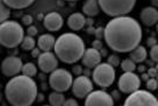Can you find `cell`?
I'll use <instances>...</instances> for the list:
<instances>
[{
	"mask_svg": "<svg viewBox=\"0 0 158 106\" xmlns=\"http://www.w3.org/2000/svg\"><path fill=\"white\" fill-rule=\"evenodd\" d=\"M142 27L136 19L128 15L112 18L105 27L104 39L112 50L130 53L142 41Z\"/></svg>",
	"mask_w": 158,
	"mask_h": 106,
	"instance_id": "6da1fadb",
	"label": "cell"
},
{
	"mask_svg": "<svg viewBox=\"0 0 158 106\" xmlns=\"http://www.w3.org/2000/svg\"><path fill=\"white\" fill-rule=\"evenodd\" d=\"M37 85L33 77L16 75L6 83L5 98L13 106H29L37 99Z\"/></svg>",
	"mask_w": 158,
	"mask_h": 106,
	"instance_id": "7a4b0ae2",
	"label": "cell"
},
{
	"mask_svg": "<svg viewBox=\"0 0 158 106\" xmlns=\"http://www.w3.org/2000/svg\"><path fill=\"white\" fill-rule=\"evenodd\" d=\"M85 50V42L74 33H64L56 39L55 54L59 61L66 64H74L81 60Z\"/></svg>",
	"mask_w": 158,
	"mask_h": 106,
	"instance_id": "3957f363",
	"label": "cell"
},
{
	"mask_svg": "<svg viewBox=\"0 0 158 106\" xmlns=\"http://www.w3.org/2000/svg\"><path fill=\"white\" fill-rule=\"evenodd\" d=\"M25 37L23 27L18 21L6 20L0 25V43L2 47L12 49L21 45Z\"/></svg>",
	"mask_w": 158,
	"mask_h": 106,
	"instance_id": "277c9868",
	"label": "cell"
},
{
	"mask_svg": "<svg viewBox=\"0 0 158 106\" xmlns=\"http://www.w3.org/2000/svg\"><path fill=\"white\" fill-rule=\"evenodd\" d=\"M100 8L105 14L115 18L127 15L134 10L136 0H98Z\"/></svg>",
	"mask_w": 158,
	"mask_h": 106,
	"instance_id": "5b68a950",
	"label": "cell"
},
{
	"mask_svg": "<svg viewBox=\"0 0 158 106\" xmlns=\"http://www.w3.org/2000/svg\"><path fill=\"white\" fill-rule=\"evenodd\" d=\"M115 68L110 66L108 62L99 63L92 71V79L93 83L100 87H108L115 81Z\"/></svg>",
	"mask_w": 158,
	"mask_h": 106,
	"instance_id": "8992f818",
	"label": "cell"
},
{
	"mask_svg": "<svg viewBox=\"0 0 158 106\" xmlns=\"http://www.w3.org/2000/svg\"><path fill=\"white\" fill-rule=\"evenodd\" d=\"M73 83L72 74L66 69H56L50 74L49 85L54 91L66 92Z\"/></svg>",
	"mask_w": 158,
	"mask_h": 106,
	"instance_id": "52a82bcc",
	"label": "cell"
},
{
	"mask_svg": "<svg viewBox=\"0 0 158 106\" xmlns=\"http://www.w3.org/2000/svg\"><path fill=\"white\" fill-rule=\"evenodd\" d=\"M124 105H149V106H157L158 98L153 96L152 92L149 90H138L134 91L130 93L127 99L124 100Z\"/></svg>",
	"mask_w": 158,
	"mask_h": 106,
	"instance_id": "ba28073f",
	"label": "cell"
},
{
	"mask_svg": "<svg viewBox=\"0 0 158 106\" xmlns=\"http://www.w3.org/2000/svg\"><path fill=\"white\" fill-rule=\"evenodd\" d=\"M118 87L122 93L130 95L134 91L138 90L141 87V78L139 76L135 74V71L124 72L120 76L118 81Z\"/></svg>",
	"mask_w": 158,
	"mask_h": 106,
	"instance_id": "9c48e42d",
	"label": "cell"
},
{
	"mask_svg": "<svg viewBox=\"0 0 158 106\" xmlns=\"http://www.w3.org/2000/svg\"><path fill=\"white\" fill-rule=\"evenodd\" d=\"M72 93L79 99H84L93 91V82L87 76H77L71 86Z\"/></svg>",
	"mask_w": 158,
	"mask_h": 106,
	"instance_id": "30bf717a",
	"label": "cell"
},
{
	"mask_svg": "<svg viewBox=\"0 0 158 106\" xmlns=\"http://www.w3.org/2000/svg\"><path fill=\"white\" fill-rule=\"evenodd\" d=\"M39 69L44 74H51L58 66V57L51 51H42L37 57Z\"/></svg>",
	"mask_w": 158,
	"mask_h": 106,
	"instance_id": "8fae6325",
	"label": "cell"
},
{
	"mask_svg": "<svg viewBox=\"0 0 158 106\" xmlns=\"http://www.w3.org/2000/svg\"><path fill=\"white\" fill-rule=\"evenodd\" d=\"M22 66H23V63L20 57L8 56L1 63V71H2L4 76L12 78L14 76L19 75L22 71Z\"/></svg>",
	"mask_w": 158,
	"mask_h": 106,
	"instance_id": "7c38bea8",
	"label": "cell"
},
{
	"mask_svg": "<svg viewBox=\"0 0 158 106\" xmlns=\"http://www.w3.org/2000/svg\"><path fill=\"white\" fill-rule=\"evenodd\" d=\"M114 104V99L112 95L102 90L92 91L89 96L85 98V105H105L112 106Z\"/></svg>",
	"mask_w": 158,
	"mask_h": 106,
	"instance_id": "4fadbf2b",
	"label": "cell"
},
{
	"mask_svg": "<svg viewBox=\"0 0 158 106\" xmlns=\"http://www.w3.org/2000/svg\"><path fill=\"white\" fill-rule=\"evenodd\" d=\"M64 25L63 16L57 12H50L43 18V26L49 32H57Z\"/></svg>",
	"mask_w": 158,
	"mask_h": 106,
	"instance_id": "5bb4252c",
	"label": "cell"
},
{
	"mask_svg": "<svg viewBox=\"0 0 158 106\" xmlns=\"http://www.w3.org/2000/svg\"><path fill=\"white\" fill-rule=\"evenodd\" d=\"M101 56L102 55L99 51V49L91 47L85 50L84 55H83V58H81L83 66L89 69H94L99 63H101Z\"/></svg>",
	"mask_w": 158,
	"mask_h": 106,
	"instance_id": "9a60e30c",
	"label": "cell"
},
{
	"mask_svg": "<svg viewBox=\"0 0 158 106\" xmlns=\"http://www.w3.org/2000/svg\"><path fill=\"white\" fill-rule=\"evenodd\" d=\"M141 22L147 27H152L158 22V10L153 6L144 7L141 11Z\"/></svg>",
	"mask_w": 158,
	"mask_h": 106,
	"instance_id": "2e32d148",
	"label": "cell"
},
{
	"mask_svg": "<svg viewBox=\"0 0 158 106\" xmlns=\"http://www.w3.org/2000/svg\"><path fill=\"white\" fill-rule=\"evenodd\" d=\"M86 22H87V19L83 13H73V14L70 15L68 18V21H66L68 27L73 32L83 29L86 26Z\"/></svg>",
	"mask_w": 158,
	"mask_h": 106,
	"instance_id": "e0dca14e",
	"label": "cell"
},
{
	"mask_svg": "<svg viewBox=\"0 0 158 106\" xmlns=\"http://www.w3.org/2000/svg\"><path fill=\"white\" fill-rule=\"evenodd\" d=\"M55 43H56V39L52 34H42L37 40V47L42 51H51L55 48Z\"/></svg>",
	"mask_w": 158,
	"mask_h": 106,
	"instance_id": "ac0fdd59",
	"label": "cell"
},
{
	"mask_svg": "<svg viewBox=\"0 0 158 106\" xmlns=\"http://www.w3.org/2000/svg\"><path fill=\"white\" fill-rule=\"evenodd\" d=\"M100 5L98 0H86L83 5V13L89 18H94L100 13Z\"/></svg>",
	"mask_w": 158,
	"mask_h": 106,
	"instance_id": "d6986e66",
	"label": "cell"
},
{
	"mask_svg": "<svg viewBox=\"0 0 158 106\" xmlns=\"http://www.w3.org/2000/svg\"><path fill=\"white\" fill-rule=\"evenodd\" d=\"M148 57V51L145 49V47L138 45L134 50L130 51V58L136 63V64H141Z\"/></svg>",
	"mask_w": 158,
	"mask_h": 106,
	"instance_id": "ffe728a7",
	"label": "cell"
},
{
	"mask_svg": "<svg viewBox=\"0 0 158 106\" xmlns=\"http://www.w3.org/2000/svg\"><path fill=\"white\" fill-rule=\"evenodd\" d=\"M12 10H23L29 7L35 0H1Z\"/></svg>",
	"mask_w": 158,
	"mask_h": 106,
	"instance_id": "44dd1931",
	"label": "cell"
},
{
	"mask_svg": "<svg viewBox=\"0 0 158 106\" xmlns=\"http://www.w3.org/2000/svg\"><path fill=\"white\" fill-rule=\"evenodd\" d=\"M65 97L63 95V92L59 91H54L49 95V104L52 106H60L64 105Z\"/></svg>",
	"mask_w": 158,
	"mask_h": 106,
	"instance_id": "7402d4cb",
	"label": "cell"
},
{
	"mask_svg": "<svg viewBox=\"0 0 158 106\" xmlns=\"http://www.w3.org/2000/svg\"><path fill=\"white\" fill-rule=\"evenodd\" d=\"M21 48L26 51H31L34 48H36V41H35L34 36L26 35L21 42Z\"/></svg>",
	"mask_w": 158,
	"mask_h": 106,
	"instance_id": "603a6c76",
	"label": "cell"
},
{
	"mask_svg": "<svg viewBox=\"0 0 158 106\" xmlns=\"http://www.w3.org/2000/svg\"><path fill=\"white\" fill-rule=\"evenodd\" d=\"M21 72L26 76L35 77L36 74H37V66H35L34 63L28 62V63H25V64H23V66H22V71H21Z\"/></svg>",
	"mask_w": 158,
	"mask_h": 106,
	"instance_id": "cb8c5ba5",
	"label": "cell"
},
{
	"mask_svg": "<svg viewBox=\"0 0 158 106\" xmlns=\"http://www.w3.org/2000/svg\"><path fill=\"white\" fill-rule=\"evenodd\" d=\"M121 69L124 72H129V71H135L137 69V66H136V63L129 57V58H126L121 62Z\"/></svg>",
	"mask_w": 158,
	"mask_h": 106,
	"instance_id": "d4e9b609",
	"label": "cell"
},
{
	"mask_svg": "<svg viewBox=\"0 0 158 106\" xmlns=\"http://www.w3.org/2000/svg\"><path fill=\"white\" fill-rule=\"evenodd\" d=\"M10 7L4 4L2 1H1V4H0V21L1 22H4L6 20H10Z\"/></svg>",
	"mask_w": 158,
	"mask_h": 106,
	"instance_id": "484cf974",
	"label": "cell"
},
{
	"mask_svg": "<svg viewBox=\"0 0 158 106\" xmlns=\"http://www.w3.org/2000/svg\"><path fill=\"white\" fill-rule=\"evenodd\" d=\"M147 89L149 91H155L158 89V81L156 77H150L147 81Z\"/></svg>",
	"mask_w": 158,
	"mask_h": 106,
	"instance_id": "4316f807",
	"label": "cell"
},
{
	"mask_svg": "<svg viewBox=\"0 0 158 106\" xmlns=\"http://www.w3.org/2000/svg\"><path fill=\"white\" fill-rule=\"evenodd\" d=\"M107 62H108L110 66H113L114 68H116L121 64V61H120V57L118 55H115V54H112V55H109L107 57Z\"/></svg>",
	"mask_w": 158,
	"mask_h": 106,
	"instance_id": "83f0119b",
	"label": "cell"
},
{
	"mask_svg": "<svg viewBox=\"0 0 158 106\" xmlns=\"http://www.w3.org/2000/svg\"><path fill=\"white\" fill-rule=\"evenodd\" d=\"M150 58L152 62L158 63V43L150 48Z\"/></svg>",
	"mask_w": 158,
	"mask_h": 106,
	"instance_id": "f1b7e54d",
	"label": "cell"
},
{
	"mask_svg": "<svg viewBox=\"0 0 158 106\" xmlns=\"http://www.w3.org/2000/svg\"><path fill=\"white\" fill-rule=\"evenodd\" d=\"M22 23L25 26H30V25H33V16L29 14H26L22 16Z\"/></svg>",
	"mask_w": 158,
	"mask_h": 106,
	"instance_id": "f546056e",
	"label": "cell"
},
{
	"mask_svg": "<svg viewBox=\"0 0 158 106\" xmlns=\"http://www.w3.org/2000/svg\"><path fill=\"white\" fill-rule=\"evenodd\" d=\"M37 33H39L37 27H35V26H33V25L28 26V28H27V35L35 36V35H37Z\"/></svg>",
	"mask_w": 158,
	"mask_h": 106,
	"instance_id": "4dcf8cb0",
	"label": "cell"
},
{
	"mask_svg": "<svg viewBox=\"0 0 158 106\" xmlns=\"http://www.w3.org/2000/svg\"><path fill=\"white\" fill-rule=\"evenodd\" d=\"M94 34H95V36H97V39H102V36L105 35V28H102V27H99V28H97L95 29V32H94Z\"/></svg>",
	"mask_w": 158,
	"mask_h": 106,
	"instance_id": "1f68e13d",
	"label": "cell"
},
{
	"mask_svg": "<svg viewBox=\"0 0 158 106\" xmlns=\"http://www.w3.org/2000/svg\"><path fill=\"white\" fill-rule=\"evenodd\" d=\"M83 71H84V69L81 68V66H74L72 68V74H74L76 76H80L83 74Z\"/></svg>",
	"mask_w": 158,
	"mask_h": 106,
	"instance_id": "d6a6232c",
	"label": "cell"
},
{
	"mask_svg": "<svg viewBox=\"0 0 158 106\" xmlns=\"http://www.w3.org/2000/svg\"><path fill=\"white\" fill-rule=\"evenodd\" d=\"M147 74L149 75V77H156V76L158 75V70L156 69V66L149 68L148 70H147Z\"/></svg>",
	"mask_w": 158,
	"mask_h": 106,
	"instance_id": "836d02e7",
	"label": "cell"
},
{
	"mask_svg": "<svg viewBox=\"0 0 158 106\" xmlns=\"http://www.w3.org/2000/svg\"><path fill=\"white\" fill-rule=\"evenodd\" d=\"M64 106H78V101L76 100V99L70 98V99H66L64 101Z\"/></svg>",
	"mask_w": 158,
	"mask_h": 106,
	"instance_id": "e575fe53",
	"label": "cell"
},
{
	"mask_svg": "<svg viewBox=\"0 0 158 106\" xmlns=\"http://www.w3.org/2000/svg\"><path fill=\"white\" fill-rule=\"evenodd\" d=\"M147 45H148V47H150V48L157 45V40H156V37H153V36L148 37V40H147Z\"/></svg>",
	"mask_w": 158,
	"mask_h": 106,
	"instance_id": "d590c367",
	"label": "cell"
},
{
	"mask_svg": "<svg viewBox=\"0 0 158 106\" xmlns=\"http://www.w3.org/2000/svg\"><path fill=\"white\" fill-rule=\"evenodd\" d=\"M41 53H42V50L37 47V48H34V49L31 50V55H33V57H39V56L41 55Z\"/></svg>",
	"mask_w": 158,
	"mask_h": 106,
	"instance_id": "8d00e7d4",
	"label": "cell"
},
{
	"mask_svg": "<svg viewBox=\"0 0 158 106\" xmlns=\"http://www.w3.org/2000/svg\"><path fill=\"white\" fill-rule=\"evenodd\" d=\"M92 47H94V48H97V49H99V50H100V49L102 48V45H101L100 40H99V39H97V40L93 42V45H92Z\"/></svg>",
	"mask_w": 158,
	"mask_h": 106,
	"instance_id": "74e56055",
	"label": "cell"
},
{
	"mask_svg": "<svg viewBox=\"0 0 158 106\" xmlns=\"http://www.w3.org/2000/svg\"><path fill=\"white\" fill-rule=\"evenodd\" d=\"M149 78H150V77H149V75L148 74H147V72H143V74H142V81H148Z\"/></svg>",
	"mask_w": 158,
	"mask_h": 106,
	"instance_id": "f35d334b",
	"label": "cell"
},
{
	"mask_svg": "<svg viewBox=\"0 0 158 106\" xmlns=\"http://www.w3.org/2000/svg\"><path fill=\"white\" fill-rule=\"evenodd\" d=\"M145 69H147V68H145L144 66H142V64H141V66H138V68H137V70L139 71L141 74H143L144 71H145Z\"/></svg>",
	"mask_w": 158,
	"mask_h": 106,
	"instance_id": "ab89813d",
	"label": "cell"
},
{
	"mask_svg": "<svg viewBox=\"0 0 158 106\" xmlns=\"http://www.w3.org/2000/svg\"><path fill=\"white\" fill-rule=\"evenodd\" d=\"M151 5H152L153 7H156V8H157L158 7V0H151Z\"/></svg>",
	"mask_w": 158,
	"mask_h": 106,
	"instance_id": "60d3db41",
	"label": "cell"
},
{
	"mask_svg": "<svg viewBox=\"0 0 158 106\" xmlns=\"http://www.w3.org/2000/svg\"><path fill=\"white\" fill-rule=\"evenodd\" d=\"M100 53H101V55H102V56L107 55V50H106V49H104V48H101V49H100Z\"/></svg>",
	"mask_w": 158,
	"mask_h": 106,
	"instance_id": "b9f144b4",
	"label": "cell"
},
{
	"mask_svg": "<svg viewBox=\"0 0 158 106\" xmlns=\"http://www.w3.org/2000/svg\"><path fill=\"white\" fill-rule=\"evenodd\" d=\"M156 30H157V33H158V22L156 23Z\"/></svg>",
	"mask_w": 158,
	"mask_h": 106,
	"instance_id": "7bdbcfd3",
	"label": "cell"
},
{
	"mask_svg": "<svg viewBox=\"0 0 158 106\" xmlns=\"http://www.w3.org/2000/svg\"><path fill=\"white\" fill-rule=\"evenodd\" d=\"M65 1H78V0H65Z\"/></svg>",
	"mask_w": 158,
	"mask_h": 106,
	"instance_id": "ee69618b",
	"label": "cell"
},
{
	"mask_svg": "<svg viewBox=\"0 0 158 106\" xmlns=\"http://www.w3.org/2000/svg\"><path fill=\"white\" fill-rule=\"evenodd\" d=\"M156 69L158 70V63H156Z\"/></svg>",
	"mask_w": 158,
	"mask_h": 106,
	"instance_id": "f6af8a7d",
	"label": "cell"
},
{
	"mask_svg": "<svg viewBox=\"0 0 158 106\" xmlns=\"http://www.w3.org/2000/svg\"><path fill=\"white\" fill-rule=\"evenodd\" d=\"M156 78H157V81H158V75H157V76H156Z\"/></svg>",
	"mask_w": 158,
	"mask_h": 106,
	"instance_id": "bcb514c9",
	"label": "cell"
}]
</instances>
